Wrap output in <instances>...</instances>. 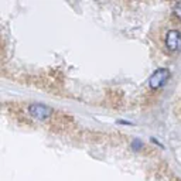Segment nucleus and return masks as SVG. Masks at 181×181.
I'll return each mask as SVG.
<instances>
[{
  "instance_id": "6",
  "label": "nucleus",
  "mask_w": 181,
  "mask_h": 181,
  "mask_svg": "<svg viewBox=\"0 0 181 181\" xmlns=\"http://www.w3.org/2000/svg\"><path fill=\"white\" fill-rule=\"evenodd\" d=\"M117 123H122V125H130V126H132V122H127V120H117Z\"/></svg>"
},
{
  "instance_id": "5",
  "label": "nucleus",
  "mask_w": 181,
  "mask_h": 181,
  "mask_svg": "<svg viewBox=\"0 0 181 181\" xmlns=\"http://www.w3.org/2000/svg\"><path fill=\"white\" fill-rule=\"evenodd\" d=\"M130 146H132V149H133V150L139 151V150L143 147V143H142L139 139H136V140H133V142H132V145H130Z\"/></svg>"
},
{
  "instance_id": "3",
  "label": "nucleus",
  "mask_w": 181,
  "mask_h": 181,
  "mask_svg": "<svg viewBox=\"0 0 181 181\" xmlns=\"http://www.w3.org/2000/svg\"><path fill=\"white\" fill-rule=\"evenodd\" d=\"M166 47L170 52H174L180 48V42H181V34L178 30H168L166 38H164Z\"/></svg>"
},
{
  "instance_id": "2",
  "label": "nucleus",
  "mask_w": 181,
  "mask_h": 181,
  "mask_svg": "<svg viewBox=\"0 0 181 181\" xmlns=\"http://www.w3.org/2000/svg\"><path fill=\"white\" fill-rule=\"evenodd\" d=\"M29 113L34 119L44 122L52 116L54 110H52V108H50L48 105H44V103H30L29 105Z\"/></svg>"
},
{
  "instance_id": "1",
  "label": "nucleus",
  "mask_w": 181,
  "mask_h": 181,
  "mask_svg": "<svg viewBox=\"0 0 181 181\" xmlns=\"http://www.w3.org/2000/svg\"><path fill=\"white\" fill-rule=\"evenodd\" d=\"M170 79V71L167 68H157L149 78V86L151 91H157L163 88Z\"/></svg>"
},
{
  "instance_id": "4",
  "label": "nucleus",
  "mask_w": 181,
  "mask_h": 181,
  "mask_svg": "<svg viewBox=\"0 0 181 181\" xmlns=\"http://www.w3.org/2000/svg\"><path fill=\"white\" fill-rule=\"evenodd\" d=\"M173 11H174L176 17H177L178 20H181V1H178V3H176V4H174Z\"/></svg>"
}]
</instances>
